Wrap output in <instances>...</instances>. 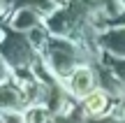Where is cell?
I'll use <instances>...</instances> for the list:
<instances>
[{
  "instance_id": "1",
  "label": "cell",
  "mask_w": 125,
  "mask_h": 123,
  "mask_svg": "<svg viewBox=\"0 0 125 123\" xmlns=\"http://www.w3.org/2000/svg\"><path fill=\"white\" fill-rule=\"evenodd\" d=\"M70 88L79 98H86L88 93H93V74H90V70L88 67H79L70 79Z\"/></svg>"
},
{
  "instance_id": "2",
  "label": "cell",
  "mask_w": 125,
  "mask_h": 123,
  "mask_svg": "<svg viewBox=\"0 0 125 123\" xmlns=\"http://www.w3.org/2000/svg\"><path fill=\"white\" fill-rule=\"evenodd\" d=\"M83 105H86V112H88V114H95V116H97V114H102V112L109 107V98H107V93H104V91H93V93L86 95Z\"/></svg>"
}]
</instances>
